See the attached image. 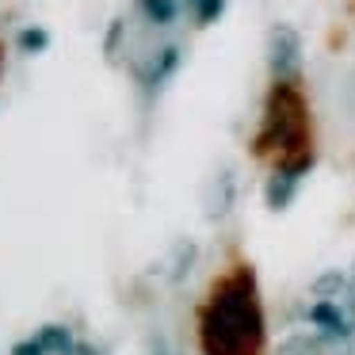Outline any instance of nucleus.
Returning <instances> with one entry per match:
<instances>
[{"label": "nucleus", "mask_w": 355, "mask_h": 355, "mask_svg": "<svg viewBox=\"0 0 355 355\" xmlns=\"http://www.w3.org/2000/svg\"><path fill=\"white\" fill-rule=\"evenodd\" d=\"M199 340L207 355H252L263 340V313L248 271L230 275L202 309Z\"/></svg>", "instance_id": "1"}, {"label": "nucleus", "mask_w": 355, "mask_h": 355, "mask_svg": "<svg viewBox=\"0 0 355 355\" xmlns=\"http://www.w3.org/2000/svg\"><path fill=\"white\" fill-rule=\"evenodd\" d=\"M302 141H306V111H302V100L291 88V80H279V88L268 100L260 149H283V153H291Z\"/></svg>", "instance_id": "2"}, {"label": "nucleus", "mask_w": 355, "mask_h": 355, "mask_svg": "<svg viewBox=\"0 0 355 355\" xmlns=\"http://www.w3.org/2000/svg\"><path fill=\"white\" fill-rule=\"evenodd\" d=\"M268 69L275 80H294L302 69V39L294 27L279 24L268 35Z\"/></svg>", "instance_id": "3"}, {"label": "nucleus", "mask_w": 355, "mask_h": 355, "mask_svg": "<svg viewBox=\"0 0 355 355\" xmlns=\"http://www.w3.org/2000/svg\"><path fill=\"white\" fill-rule=\"evenodd\" d=\"M309 172V153H298L294 161L279 164L275 172H271L268 187H263V199H268L271 210H286L294 199V191H298V180Z\"/></svg>", "instance_id": "4"}, {"label": "nucleus", "mask_w": 355, "mask_h": 355, "mask_svg": "<svg viewBox=\"0 0 355 355\" xmlns=\"http://www.w3.org/2000/svg\"><path fill=\"white\" fill-rule=\"evenodd\" d=\"M176 69H180V46L176 42H164V46H157L153 54L138 65V80H141L146 92H157Z\"/></svg>", "instance_id": "5"}, {"label": "nucleus", "mask_w": 355, "mask_h": 355, "mask_svg": "<svg viewBox=\"0 0 355 355\" xmlns=\"http://www.w3.org/2000/svg\"><path fill=\"white\" fill-rule=\"evenodd\" d=\"M309 321H313L324 336H332V340H347V336H352V329H355L352 313L340 309L336 302H324V298H317L313 306H309Z\"/></svg>", "instance_id": "6"}, {"label": "nucleus", "mask_w": 355, "mask_h": 355, "mask_svg": "<svg viewBox=\"0 0 355 355\" xmlns=\"http://www.w3.org/2000/svg\"><path fill=\"white\" fill-rule=\"evenodd\" d=\"M233 199H237V176H233V168H222L207 187V218H214V222L225 218L233 210Z\"/></svg>", "instance_id": "7"}, {"label": "nucleus", "mask_w": 355, "mask_h": 355, "mask_svg": "<svg viewBox=\"0 0 355 355\" xmlns=\"http://www.w3.org/2000/svg\"><path fill=\"white\" fill-rule=\"evenodd\" d=\"M138 12H141V19H146V24L168 27V24H176L180 4H176V0H138Z\"/></svg>", "instance_id": "8"}, {"label": "nucleus", "mask_w": 355, "mask_h": 355, "mask_svg": "<svg viewBox=\"0 0 355 355\" xmlns=\"http://www.w3.org/2000/svg\"><path fill=\"white\" fill-rule=\"evenodd\" d=\"M332 344H347V340H317V336H291L279 344V355H324Z\"/></svg>", "instance_id": "9"}, {"label": "nucleus", "mask_w": 355, "mask_h": 355, "mask_svg": "<svg viewBox=\"0 0 355 355\" xmlns=\"http://www.w3.org/2000/svg\"><path fill=\"white\" fill-rule=\"evenodd\" d=\"M309 294H313V298H324V302H336L340 294H347V275L344 271H324V275L313 279Z\"/></svg>", "instance_id": "10"}, {"label": "nucleus", "mask_w": 355, "mask_h": 355, "mask_svg": "<svg viewBox=\"0 0 355 355\" xmlns=\"http://www.w3.org/2000/svg\"><path fill=\"white\" fill-rule=\"evenodd\" d=\"M39 340H42V347H46V355H65L73 347V336H69L65 324H46V329L39 332Z\"/></svg>", "instance_id": "11"}, {"label": "nucleus", "mask_w": 355, "mask_h": 355, "mask_svg": "<svg viewBox=\"0 0 355 355\" xmlns=\"http://www.w3.org/2000/svg\"><path fill=\"white\" fill-rule=\"evenodd\" d=\"M46 46H50V31H42V27H24L19 31V50L24 54H42Z\"/></svg>", "instance_id": "12"}, {"label": "nucleus", "mask_w": 355, "mask_h": 355, "mask_svg": "<svg viewBox=\"0 0 355 355\" xmlns=\"http://www.w3.org/2000/svg\"><path fill=\"white\" fill-rule=\"evenodd\" d=\"M222 12H225V0H195V19H199L202 27L214 24Z\"/></svg>", "instance_id": "13"}, {"label": "nucleus", "mask_w": 355, "mask_h": 355, "mask_svg": "<svg viewBox=\"0 0 355 355\" xmlns=\"http://www.w3.org/2000/svg\"><path fill=\"white\" fill-rule=\"evenodd\" d=\"M191 260H195V245H180L176 248V263H172V283H180V279L191 271Z\"/></svg>", "instance_id": "14"}, {"label": "nucleus", "mask_w": 355, "mask_h": 355, "mask_svg": "<svg viewBox=\"0 0 355 355\" xmlns=\"http://www.w3.org/2000/svg\"><path fill=\"white\" fill-rule=\"evenodd\" d=\"M12 355H46V347H42V340H19L16 347H12Z\"/></svg>", "instance_id": "15"}, {"label": "nucleus", "mask_w": 355, "mask_h": 355, "mask_svg": "<svg viewBox=\"0 0 355 355\" xmlns=\"http://www.w3.org/2000/svg\"><path fill=\"white\" fill-rule=\"evenodd\" d=\"M126 35V27H123V19H115L111 24V35H107V58H115V50H119V39Z\"/></svg>", "instance_id": "16"}, {"label": "nucleus", "mask_w": 355, "mask_h": 355, "mask_svg": "<svg viewBox=\"0 0 355 355\" xmlns=\"http://www.w3.org/2000/svg\"><path fill=\"white\" fill-rule=\"evenodd\" d=\"M347 313H352V321H355V271H352V275H347Z\"/></svg>", "instance_id": "17"}, {"label": "nucleus", "mask_w": 355, "mask_h": 355, "mask_svg": "<svg viewBox=\"0 0 355 355\" xmlns=\"http://www.w3.org/2000/svg\"><path fill=\"white\" fill-rule=\"evenodd\" d=\"M153 355H180L176 347H168L164 340H153Z\"/></svg>", "instance_id": "18"}, {"label": "nucleus", "mask_w": 355, "mask_h": 355, "mask_svg": "<svg viewBox=\"0 0 355 355\" xmlns=\"http://www.w3.org/2000/svg\"><path fill=\"white\" fill-rule=\"evenodd\" d=\"M65 355H96V347H92V344H73Z\"/></svg>", "instance_id": "19"}, {"label": "nucleus", "mask_w": 355, "mask_h": 355, "mask_svg": "<svg viewBox=\"0 0 355 355\" xmlns=\"http://www.w3.org/2000/svg\"><path fill=\"white\" fill-rule=\"evenodd\" d=\"M191 4H195V0H191Z\"/></svg>", "instance_id": "20"}]
</instances>
